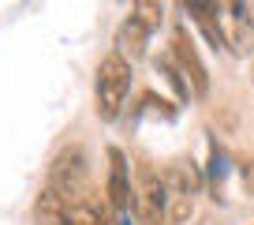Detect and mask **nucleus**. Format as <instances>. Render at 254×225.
Instances as JSON below:
<instances>
[{
    "label": "nucleus",
    "mask_w": 254,
    "mask_h": 225,
    "mask_svg": "<svg viewBox=\"0 0 254 225\" xmlns=\"http://www.w3.org/2000/svg\"><path fill=\"white\" fill-rule=\"evenodd\" d=\"M228 154L221 150L217 143H209V173H206V180H209V188L217 192V199H221V188H224V180H228Z\"/></svg>",
    "instance_id": "9"
},
{
    "label": "nucleus",
    "mask_w": 254,
    "mask_h": 225,
    "mask_svg": "<svg viewBox=\"0 0 254 225\" xmlns=\"http://www.w3.org/2000/svg\"><path fill=\"white\" fill-rule=\"evenodd\" d=\"M105 195H109V207L116 214H127L135 207V184H131V165H127L124 150L120 146H109V184H105Z\"/></svg>",
    "instance_id": "4"
},
{
    "label": "nucleus",
    "mask_w": 254,
    "mask_h": 225,
    "mask_svg": "<svg viewBox=\"0 0 254 225\" xmlns=\"http://www.w3.org/2000/svg\"><path fill=\"white\" fill-rule=\"evenodd\" d=\"M157 72L165 75L176 90H180V98H190V87H187V79H183L180 64H176V56H161V60H157Z\"/></svg>",
    "instance_id": "10"
},
{
    "label": "nucleus",
    "mask_w": 254,
    "mask_h": 225,
    "mask_svg": "<svg viewBox=\"0 0 254 225\" xmlns=\"http://www.w3.org/2000/svg\"><path fill=\"white\" fill-rule=\"evenodd\" d=\"M131 90V60H124L120 53H109L97 64V83H94V109L101 120H116L120 109L127 102Z\"/></svg>",
    "instance_id": "1"
},
{
    "label": "nucleus",
    "mask_w": 254,
    "mask_h": 225,
    "mask_svg": "<svg viewBox=\"0 0 254 225\" xmlns=\"http://www.w3.org/2000/svg\"><path fill=\"white\" fill-rule=\"evenodd\" d=\"M131 15H135L138 23L146 26V30H157V26H161V15H165V8H161V4H146V0H142V4H135V8H131Z\"/></svg>",
    "instance_id": "11"
},
{
    "label": "nucleus",
    "mask_w": 254,
    "mask_h": 225,
    "mask_svg": "<svg viewBox=\"0 0 254 225\" xmlns=\"http://www.w3.org/2000/svg\"><path fill=\"white\" fill-rule=\"evenodd\" d=\"M49 188L64 195L67 203H79L90 195V180H86V154L79 146H67L53 158L49 165Z\"/></svg>",
    "instance_id": "2"
},
{
    "label": "nucleus",
    "mask_w": 254,
    "mask_h": 225,
    "mask_svg": "<svg viewBox=\"0 0 254 225\" xmlns=\"http://www.w3.org/2000/svg\"><path fill=\"white\" fill-rule=\"evenodd\" d=\"M217 23H221V34H224L228 53H247V49H254L251 15H247L239 4H217Z\"/></svg>",
    "instance_id": "5"
},
{
    "label": "nucleus",
    "mask_w": 254,
    "mask_h": 225,
    "mask_svg": "<svg viewBox=\"0 0 254 225\" xmlns=\"http://www.w3.org/2000/svg\"><path fill=\"white\" fill-rule=\"evenodd\" d=\"M146 38H150V30H146L135 15H127L124 23H120V30H116V53L124 56V60H138V56L146 53Z\"/></svg>",
    "instance_id": "7"
},
{
    "label": "nucleus",
    "mask_w": 254,
    "mask_h": 225,
    "mask_svg": "<svg viewBox=\"0 0 254 225\" xmlns=\"http://www.w3.org/2000/svg\"><path fill=\"white\" fill-rule=\"evenodd\" d=\"M34 214H38V225H67V218H71V203L64 199L56 188H41L38 195V207H34Z\"/></svg>",
    "instance_id": "8"
},
{
    "label": "nucleus",
    "mask_w": 254,
    "mask_h": 225,
    "mask_svg": "<svg viewBox=\"0 0 254 225\" xmlns=\"http://www.w3.org/2000/svg\"><path fill=\"white\" fill-rule=\"evenodd\" d=\"M172 56H176V64H180L183 79H187L190 94L206 98L209 94V75H206V68H202V60H198V53H194V45H190V38H187L183 26L176 30V38H172Z\"/></svg>",
    "instance_id": "6"
},
{
    "label": "nucleus",
    "mask_w": 254,
    "mask_h": 225,
    "mask_svg": "<svg viewBox=\"0 0 254 225\" xmlns=\"http://www.w3.org/2000/svg\"><path fill=\"white\" fill-rule=\"evenodd\" d=\"M165 207H168L165 177L153 173L150 165H138V173H135V214H138V222L161 225L165 222Z\"/></svg>",
    "instance_id": "3"
}]
</instances>
